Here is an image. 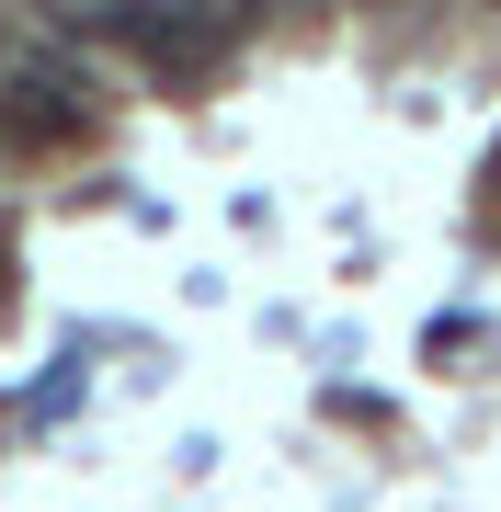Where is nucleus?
<instances>
[{
	"mask_svg": "<svg viewBox=\"0 0 501 512\" xmlns=\"http://www.w3.org/2000/svg\"><path fill=\"white\" fill-rule=\"evenodd\" d=\"M183 12H194V0H92V23H103V35H126V46H171V35H183Z\"/></svg>",
	"mask_w": 501,
	"mask_h": 512,
	"instance_id": "f03ea898",
	"label": "nucleus"
},
{
	"mask_svg": "<svg viewBox=\"0 0 501 512\" xmlns=\"http://www.w3.org/2000/svg\"><path fill=\"white\" fill-rule=\"evenodd\" d=\"M92 126V103H80V69H12V137L23 148H46V137H80Z\"/></svg>",
	"mask_w": 501,
	"mask_h": 512,
	"instance_id": "f257e3e1",
	"label": "nucleus"
},
{
	"mask_svg": "<svg viewBox=\"0 0 501 512\" xmlns=\"http://www.w3.org/2000/svg\"><path fill=\"white\" fill-rule=\"evenodd\" d=\"M490 183H501V148H490Z\"/></svg>",
	"mask_w": 501,
	"mask_h": 512,
	"instance_id": "7ed1b4c3",
	"label": "nucleus"
}]
</instances>
